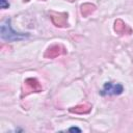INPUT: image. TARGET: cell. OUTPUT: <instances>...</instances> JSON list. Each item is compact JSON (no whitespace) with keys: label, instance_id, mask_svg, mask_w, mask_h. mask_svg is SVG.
Returning <instances> with one entry per match:
<instances>
[{"label":"cell","instance_id":"obj_1","mask_svg":"<svg viewBox=\"0 0 133 133\" xmlns=\"http://www.w3.org/2000/svg\"><path fill=\"white\" fill-rule=\"evenodd\" d=\"M26 36H28V34L16 32L15 30H12V28L10 26V20L9 19L2 23V25H1V37L3 39L11 42V41H19V39L25 38Z\"/></svg>","mask_w":133,"mask_h":133},{"label":"cell","instance_id":"obj_2","mask_svg":"<svg viewBox=\"0 0 133 133\" xmlns=\"http://www.w3.org/2000/svg\"><path fill=\"white\" fill-rule=\"evenodd\" d=\"M23 92H22V96H27L29 95L30 92H39L42 91V85L41 83L34 79V78H28L24 81V84H23Z\"/></svg>","mask_w":133,"mask_h":133},{"label":"cell","instance_id":"obj_3","mask_svg":"<svg viewBox=\"0 0 133 133\" xmlns=\"http://www.w3.org/2000/svg\"><path fill=\"white\" fill-rule=\"evenodd\" d=\"M124 88L123 85L119 83H112L107 82L103 86V89L101 90L102 96H111V95H121L123 92Z\"/></svg>","mask_w":133,"mask_h":133},{"label":"cell","instance_id":"obj_4","mask_svg":"<svg viewBox=\"0 0 133 133\" xmlns=\"http://www.w3.org/2000/svg\"><path fill=\"white\" fill-rule=\"evenodd\" d=\"M51 20L53 24L57 27H65L68 26V14L65 12H50Z\"/></svg>","mask_w":133,"mask_h":133},{"label":"cell","instance_id":"obj_5","mask_svg":"<svg viewBox=\"0 0 133 133\" xmlns=\"http://www.w3.org/2000/svg\"><path fill=\"white\" fill-rule=\"evenodd\" d=\"M63 53H65V49H64L63 46H61V45H52L46 50L44 56H45V58L53 59V58H56V57L60 56Z\"/></svg>","mask_w":133,"mask_h":133},{"label":"cell","instance_id":"obj_6","mask_svg":"<svg viewBox=\"0 0 133 133\" xmlns=\"http://www.w3.org/2000/svg\"><path fill=\"white\" fill-rule=\"evenodd\" d=\"M114 30H115V32H117L119 34H125V33L129 34V33H131V29L122 20H116L114 22Z\"/></svg>","mask_w":133,"mask_h":133},{"label":"cell","instance_id":"obj_7","mask_svg":"<svg viewBox=\"0 0 133 133\" xmlns=\"http://www.w3.org/2000/svg\"><path fill=\"white\" fill-rule=\"evenodd\" d=\"M90 109H91V105L84 103V104H80V105L70 108V112L77 113V114H84V113H88L90 111Z\"/></svg>","mask_w":133,"mask_h":133},{"label":"cell","instance_id":"obj_8","mask_svg":"<svg viewBox=\"0 0 133 133\" xmlns=\"http://www.w3.org/2000/svg\"><path fill=\"white\" fill-rule=\"evenodd\" d=\"M96 10V6L90 3H84L81 5V15L83 17H88L90 16L94 11Z\"/></svg>","mask_w":133,"mask_h":133},{"label":"cell","instance_id":"obj_9","mask_svg":"<svg viewBox=\"0 0 133 133\" xmlns=\"http://www.w3.org/2000/svg\"><path fill=\"white\" fill-rule=\"evenodd\" d=\"M0 6H1V8H7L9 6V4H8L7 0H0Z\"/></svg>","mask_w":133,"mask_h":133},{"label":"cell","instance_id":"obj_10","mask_svg":"<svg viewBox=\"0 0 133 133\" xmlns=\"http://www.w3.org/2000/svg\"><path fill=\"white\" fill-rule=\"evenodd\" d=\"M69 131H78V132H80V129H78V128H75V127H73V128H70V129H69Z\"/></svg>","mask_w":133,"mask_h":133},{"label":"cell","instance_id":"obj_11","mask_svg":"<svg viewBox=\"0 0 133 133\" xmlns=\"http://www.w3.org/2000/svg\"><path fill=\"white\" fill-rule=\"evenodd\" d=\"M68 1H74V0H68Z\"/></svg>","mask_w":133,"mask_h":133},{"label":"cell","instance_id":"obj_12","mask_svg":"<svg viewBox=\"0 0 133 133\" xmlns=\"http://www.w3.org/2000/svg\"><path fill=\"white\" fill-rule=\"evenodd\" d=\"M24 1H28V0H24Z\"/></svg>","mask_w":133,"mask_h":133}]
</instances>
